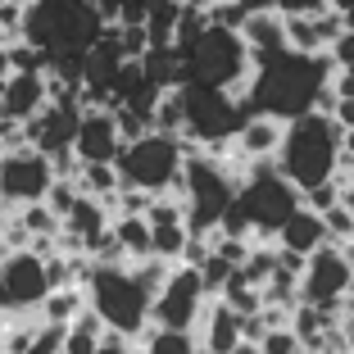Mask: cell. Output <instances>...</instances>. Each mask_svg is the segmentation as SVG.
I'll return each instance as SVG.
<instances>
[{
    "mask_svg": "<svg viewBox=\"0 0 354 354\" xmlns=\"http://www.w3.org/2000/svg\"><path fill=\"white\" fill-rule=\"evenodd\" d=\"M82 309H86V291H82V286H50L46 300H41V323L68 327Z\"/></svg>",
    "mask_w": 354,
    "mask_h": 354,
    "instance_id": "21",
    "label": "cell"
},
{
    "mask_svg": "<svg viewBox=\"0 0 354 354\" xmlns=\"http://www.w3.org/2000/svg\"><path fill=\"white\" fill-rule=\"evenodd\" d=\"M332 177L341 182V187L354 177V127H345V141H341V164H336V173H332Z\"/></svg>",
    "mask_w": 354,
    "mask_h": 354,
    "instance_id": "34",
    "label": "cell"
},
{
    "mask_svg": "<svg viewBox=\"0 0 354 354\" xmlns=\"http://www.w3.org/2000/svg\"><path fill=\"white\" fill-rule=\"evenodd\" d=\"M205 254H209V241L191 232V236L182 241V254H177V263H187V268H200V263H205Z\"/></svg>",
    "mask_w": 354,
    "mask_h": 354,
    "instance_id": "33",
    "label": "cell"
},
{
    "mask_svg": "<svg viewBox=\"0 0 354 354\" xmlns=\"http://www.w3.org/2000/svg\"><path fill=\"white\" fill-rule=\"evenodd\" d=\"M341 23H345V28L354 32V10H345V14H341Z\"/></svg>",
    "mask_w": 354,
    "mask_h": 354,
    "instance_id": "39",
    "label": "cell"
},
{
    "mask_svg": "<svg viewBox=\"0 0 354 354\" xmlns=\"http://www.w3.org/2000/svg\"><path fill=\"white\" fill-rule=\"evenodd\" d=\"M91 354H136V345H132V336L114 332V327H104V332H100V341H95V350H91Z\"/></svg>",
    "mask_w": 354,
    "mask_h": 354,
    "instance_id": "32",
    "label": "cell"
},
{
    "mask_svg": "<svg viewBox=\"0 0 354 354\" xmlns=\"http://www.w3.org/2000/svg\"><path fill=\"white\" fill-rule=\"evenodd\" d=\"M5 73H10V55H5V37H0V82H5Z\"/></svg>",
    "mask_w": 354,
    "mask_h": 354,
    "instance_id": "37",
    "label": "cell"
},
{
    "mask_svg": "<svg viewBox=\"0 0 354 354\" xmlns=\"http://www.w3.org/2000/svg\"><path fill=\"white\" fill-rule=\"evenodd\" d=\"M241 41H245V50L254 55H272V50H286V28H281V14L277 10H250L245 19H241Z\"/></svg>",
    "mask_w": 354,
    "mask_h": 354,
    "instance_id": "19",
    "label": "cell"
},
{
    "mask_svg": "<svg viewBox=\"0 0 354 354\" xmlns=\"http://www.w3.org/2000/svg\"><path fill=\"white\" fill-rule=\"evenodd\" d=\"M205 300H209V291L200 281V272L187 268V263H173L164 286L150 295V323L155 327H196Z\"/></svg>",
    "mask_w": 354,
    "mask_h": 354,
    "instance_id": "8",
    "label": "cell"
},
{
    "mask_svg": "<svg viewBox=\"0 0 354 354\" xmlns=\"http://www.w3.org/2000/svg\"><path fill=\"white\" fill-rule=\"evenodd\" d=\"M300 350H304V341L286 323H281V327H268V332H263V341H259V354H300Z\"/></svg>",
    "mask_w": 354,
    "mask_h": 354,
    "instance_id": "27",
    "label": "cell"
},
{
    "mask_svg": "<svg viewBox=\"0 0 354 354\" xmlns=\"http://www.w3.org/2000/svg\"><path fill=\"white\" fill-rule=\"evenodd\" d=\"M118 127H114V109L104 104H91L77 114V132H73V155L82 164H114L118 155Z\"/></svg>",
    "mask_w": 354,
    "mask_h": 354,
    "instance_id": "13",
    "label": "cell"
},
{
    "mask_svg": "<svg viewBox=\"0 0 354 354\" xmlns=\"http://www.w3.org/2000/svg\"><path fill=\"white\" fill-rule=\"evenodd\" d=\"M300 205V191L286 182V177L272 168V159H259V164L245 168L232 205L223 209L218 232H232V236L254 241H272V232L281 227V218Z\"/></svg>",
    "mask_w": 354,
    "mask_h": 354,
    "instance_id": "2",
    "label": "cell"
},
{
    "mask_svg": "<svg viewBox=\"0 0 354 354\" xmlns=\"http://www.w3.org/2000/svg\"><path fill=\"white\" fill-rule=\"evenodd\" d=\"M245 77H250V50L241 41V32H232V28H214L209 23L182 50V82H209V86H223V91L241 95Z\"/></svg>",
    "mask_w": 354,
    "mask_h": 354,
    "instance_id": "7",
    "label": "cell"
},
{
    "mask_svg": "<svg viewBox=\"0 0 354 354\" xmlns=\"http://www.w3.org/2000/svg\"><path fill=\"white\" fill-rule=\"evenodd\" d=\"M0 336H5V313H0Z\"/></svg>",
    "mask_w": 354,
    "mask_h": 354,
    "instance_id": "41",
    "label": "cell"
},
{
    "mask_svg": "<svg viewBox=\"0 0 354 354\" xmlns=\"http://www.w3.org/2000/svg\"><path fill=\"white\" fill-rule=\"evenodd\" d=\"M0 281H5V309H41L46 291H50L46 259L28 245L0 254Z\"/></svg>",
    "mask_w": 354,
    "mask_h": 354,
    "instance_id": "11",
    "label": "cell"
},
{
    "mask_svg": "<svg viewBox=\"0 0 354 354\" xmlns=\"http://www.w3.org/2000/svg\"><path fill=\"white\" fill-rule=\"evenodd\" d=\"M104 32V19L95 14L91 0H28L23 5L19 37L46 50L50 59H82L91 41Z\"/></svg>",
    "mask_w": 354,
    "mask_h": 354,
    "instance_id": "4",
    "label": "cell"
},
{
    "mask_svg": "<svg viewBox=\"0 0 354 354\" xmlns=\"http://www.w3.org/2000/svg\"><path fill=\"white\" fill-rule=\"evenodd\" d=\"M341 141H345V127H336L332 114H295L286 118L281 127V146L272 155V168H277L295 191L313 187V182H327L341 164Z\"/></svg>",
    "mask_w": 354,
    "mask_h": 354,
    "instance_id": "3",
    "label": "cell"
},
{
    "mask_svg": "<svg viewBox=\"0 0 354 354\" xmlns=\"http://www.w3.org/2000/svg\"><path fill=\"white\" fill-rule=\"evenodd\" d=\"M109 227H114V241L123 245L127 263L150 254V223L141 218V214H118V218H109Z\"/></svg>",
    "mask_w": 354,
    "mask_h": 354,
    "instance_id": "23",
    "label": "cell"
},
{
    "mask_svg": "<svg viewBox=\"0 0 354 354\" xmlns=\"http://www.w3.org/2000/svg\"><path fill=\"white\" fill-rule=\"evenodd\" d=\"M82 291L104 327H114L132 341L150 327V291L132 277L127 263H91V277Z\"/></svg>",
    "mask_w": 354,
    "mask_h": 354,
    "instance_id": "6",
    "label": "cell"
},
{
    "mask_svg": "<svg viewBox=\"0 0 354 354\" xmlns=\"http://www.w3.org/2000/svg\"><path fill=\"white\" fill-rule=\"evenodd\" d=\"M191 332H196V341H200V354H232V345L241 341V313L232 309L227 300L209 295Z\"/></svg>",
    "mask_w": 354,
    "mask_h": 354,
    "instance_id": "15",
    "label": "cell"
},
{
    "mask_svg": "<svg viewBox=\"0 0 354 354\" xmlns=\"http://www.w3.org/2000/svg\"><path fill=\"white\" fill-rule=\"evenodd\" d=\"M14 214H19V223L28 227V236H55V232H59V218L50 214V205H46V200H32V205H19Z\"/></svg>",
    "mask_w": 354,
    "mask_h": 354,
    "instance_id": "26",
    "label": "cell"
},
{
    "mask_svg": "<svg viewBox=\"0 0 354 354\" xmlns=\"http://www.w3.org/2000/svg\"><path fill=\"white\" fill-rule=\"evenodd\" d=\"M141 73H146L159 91H168V86L182 82V55H177L173 46H146V55H141Z\"/></svg>",
    "mask_w": 354,
    "mask_h": 354,
    "instance_id": "22",
    "label": "cell"
},
{
    "mask_svg": "<svg viewBox=\"0 0 354 354\" xmlns=\"http://www.w3.org/2000/svg\"><path fill=\"white\" fill-rule=\"evenodd\" d=\"M272 241L277 245H286V250H300V254H313L318 245L327 241V227H323V214H313V209L295 205L286 218H281V227L272 232Z\"/></svg>",
    "mask_w": 354,
    "mask_h": 354,
    "instance_id": "18",
    "label": "cell"
},
{
    "mask_svg": "<svg viewBox=\"0 0 354 354\" xmlns=\"http://www.w3.org/2000/svg\"><path fill=\"white\" fill-rule=\"evenodd\" d=\"M46 100H50L46 73H5V82H0V114L14 118V123L32 118Z\"/></svg>",
    "mask_w": 354,
    "mask_h": 354,
    "instance_id": "17",
    "label": "cell"
},
{
    "mask_svg": "<svg viewBox=\"0 0 354 354\" xmlns=\"http://www.w3.org/2000/svg\"><path fill=\"white\" fill-rule=\"evenodd\" d=\"M200 5H214V0H200Z\"/></svg>",
    "mask_w": 354,
    "mask_h": 354,
    "instance_id": "42",
    "label": "cell"
},
{
    "mask_svg": "<svg viewBox=\"0 0 354 354\" xmlns=\"http://www.w3.org/2000/svg\"><path fill=\"white\" fill-rule=\"evenodd\" d=\"M187 223H159V227H150V254H159V259L177 263V254H182V241H187Z\"/></svg>",
    "mask_w": 354,
    "mask_h": 354,
    "instance_id": "25",
    "label": "cell"
},
{
    "mask_svg": "<svg viewBox=\"0 0 354 354\" xmlns=\"http://www.w3.org/2000/svg\"><path fill=\"white\" fill-rule=\"evenodd\" d=\"M77 114H82L77 100H46L32 118H23V141L37 146L41 155L68 150L73 146V132H77Z\"/></svg>",
    "mask_w": 354,
    "mask_h": 354,
    "instance_id": "12",
    "label": "cell"
},
{
    "mask_svg": "<svg viewBox=\"0 0 354 354\" xmlns=\"http://www.w3.org/2000/svg\"><path fill=\"white\" fill-rule=\"evenodd\" d=\"M327 10H336V14H345V10H354V0H327Z\"/></svg>",
    "mask_w": 354,
    "mask_h": 354,
    "instance_id": "38",
    "label": "cell"
},
{
    "mask_svg": "<svg viewBox=\"0 0 354 354\" xmlns=\"http://www.w3.org/2000/svg\"><path fill=\"white\" fill-rule=\"evenodd\" d=\"M196 272H200V281H205V291H209V295H218V291H223V281H227L232 272H236V263L218 259V254L209 250V254H205V263H200Z\"/></svg>",
    "mask_w": 354,
    "mask_h": 354,
    "instance_id": "28",
    "label": "cell"
},
{
    "mask_svg": "<svg viewBox=\"0 0 354 354\" xmlns=\"http://www.w3.org/2000/svg\"><path fill=\"white\" fill-rule=\"evenodd\" d=\"M281 127H286V123L272 118V114H250L236 132H232V155L245 159V164L272 159V155H277V146H281Z\"/></svg>",
    "mask_w": 354,
    "mask_h": 354,
    "instance_id": "16",
    "label": "cell"
},
{
    "mask_svg": "<svg viewBox=\"0 0 354 354\" xmlns=\"http://www.w3.org/2000/svg\"><path fill=\"white\" fill-rule=\"evenodd\" d=\"M286 28V50H304V55H327V46L345 32L336 10H318V14H281Z\"/></svg>",
    "mask_w": 354,
    "mask_h": 354,
    "instance_id": "14",
    "label": "cell"
},
{
    "mask_svg": "<svg viewBox=\"0 0 354 354\" xmlns=\"http://www.w3.org/2000/svg\"><path fill=\"white\" fill-rule=\"evenodd\" d=\"M327 10V0H277V14H318Z\"/></svg>",
    "mask_w": 354,
    "mask_h": 354,
    "instance_id": "35",
    "label": "cell"
},
{
    "mask_svg": "<svg viewBox=\"0 0 354 354\" xmlns=\"http://www.w3.org/2000/svg\"><path fill=\"white\" fill-rule=\"evenodd\" d=\"M73 182H77V191H82V196H95V200H109L118 187H123L114 164H77Z\"/></svg>",
    "mask_w": 354,
    "mask_h": 354,
    "instance_id": "24",
    "label": "cell"
},
{
    "mask_svg": "<svg viewBox=\"0 0 354 354\" xmlns=\"http://www.w3.org/2000/svg\"><path fill=\"white\" fill-rule=\"evenodd\" d=\"M132 345H136V354H200V341L191 327H155L150 323Z\"/></svg>",
    "mask_w": 354,
    "mask_h": 354,
    "instance_id": "20",
    "label": "cell"
},
{
    "mask_svg": "<svg viewBox=\"0 0 354 354\" xmlns=\"http://www.w3.org/2000/svg\"><path fill=\"white\" fill-rule=\"evenodd\" d=\"M332 77L327 55H304V50H272L250 59V77L241 86V100L250 104V114H272V118H295L309 114L318 91Z\"/></svg>",
    "mask_w": 354,
    "mask_h": 354,
    "instance_id": "1",
    "label": "cell"
},
{
    "mask_svg": "<svg viewBox=\"0 0 354 354\" xmlns=\"http://www.w3.org/2000/svg\"><path fill=\"white\" fill-rule=\"evenodd\" d=\"M59 345H64V327L41 323V327H37V336H32V345H28L23 354H64Z\"/></svg>",
    "mask_w": 354,
    "mask_h": 354,
    "instance_id": "30",
    "label": "cell"
},
{
    "mask_svg": "<svg viewBox=\"0 0 354 354\" xmlns=\"http://www.w3.org/2000/svg\"><path fill=\"white\" fill-rule=\"evenodd\" d=\"M332 118H336V127H354V100H350V95H336Z\"/></svg>",
    "mask_w": 354,
    "mask_h": 354,
    "instance_id": "36",
    "label": "cell"
},
{
    "mask_svg": "<svg viewBox=\"0 0 354 354\" xmlns=\"http://www.w3.org/2000/svg\"><path fill=\"white\" fill-rule=\"evenodd\" d=\"M182 159H187V141L150 127L136 141L118 146L114 168H118V182L123 187H141L150 196H177L182 200Z\"/></svg>",
    "mask_w": 354,
    "mask_h": 354,
    "instance_id": "5",
    "label": "cell"
},
{
    "mask_svg": "<svg viewBox=\"0 0 354 354\" xmlns=\"http://www.w3.org/2000/svg\"><path fill=\"white\" fill-rule=\"evenodd\" d=\"M50 182H55V168L37 146L23 141V146H14V150H0V196L10 200L14 209L41 200Z\"/></svg>",
    "mask_w": 354,
    "mask_h": 354,
    "instance_id": "9",
    "label": "cell"
},
{
    "mask_svg": "<svg viewBox=\"0 0 354 354\" xmlns=\"http://www.w3.org/2000/svg\"><path fill=\"white\" fill-rule=\"evenodd\" d=\"M323 227H327V241H336V245H341V241H350V232H354V214L345 205H332L323 214Z\"/></svg>",
    "mask_w": 354,
    "mask_h": 354,
    "instance_id": "29",
    "label": "cell"
},
{
    "mask_svg": "<svg viewBox=\"0 0 354 354\" xmlns=\"http://www.w3.org/2000/svg\"><path fill=\"white\" fill-rule=\"evenodd\" d=\"M350 291H354V277H350V263H345V250L336 241H323V245L304 259L300 300L327 304V300H341V295H350Z\"/></svg>",
    "mask_w": 354,
    "mask_h": 354,
    "instance_id": "10",
    "label": "cell"
},
{
    "mask_svg": "<svg viewBox=\"0 0 354 354\" xmlns=\"http://www.w3.org/2000/svg\"><path fill=\"white\" fill-rule=\"evenodd\" d=\"M0 313H5V281H0Z\"/></svg>",
    "mask_w": 354,
    "mask_h": 354,
    "instance_id": "40",
    "label": "cell"
},
{
    "mask_svg": "<svg viewBox=\"0 0 354 354\" xmlns=\"http://www.w3.org/2000/svg\"><path fill=\"white\" fill-rule=\"evenodd\" d=\"M327 59H332V68H345V73H354V32H350V28H345L332 46H327Z\"/></svg>",
    "mask_w": 354,
    "mask_h": 354,
    "instance_id": "31",
    "label": "cell"
}]
</instances>
